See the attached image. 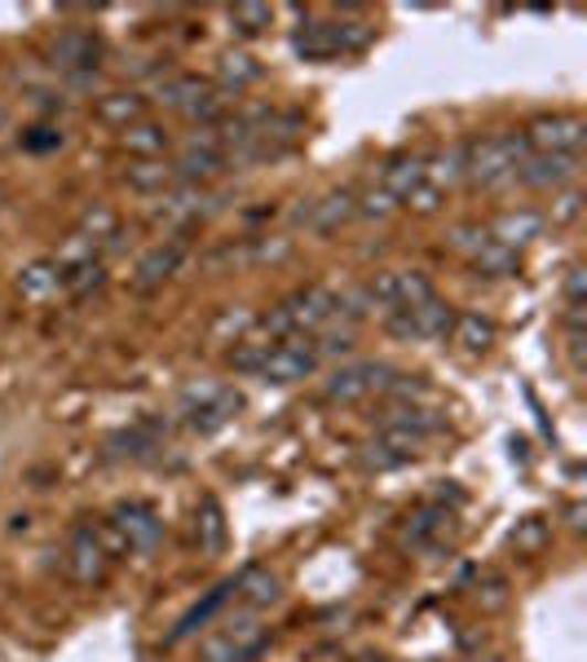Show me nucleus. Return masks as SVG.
I'll return each mask as SVG.
<instances>
[{"mask_svg":"<svg viewBox=\"0 0 587 662\" xmlns=\"http://www.w3.org/2000/svg\"><path fill=\"white\" fill-rule=\"evenodd\" d=\"M393 207H397V199L384 185H371L362 199H353V212H362V216H388Z\"/></svg>","mask_w":587,"mask_h":662,"instance_id":"40","label":"nucleus"},{"mask_svg":"<svg viewBox=\"0 0 587 662\" xmlns=\"http://www.w3.org/2000/svg\"><path fill=\"white\" fill-rule=\"evenodd\" d=\"M0 128H4V110H0Z\"/></svg>","mask_w":587,"mask_h":662,"instance_id":"51","label":"nucleus"},{"mask_svg":"<svg viewBox=\"0 0 587 662\" xmlns=\"http://www.w3.org/2000/svg\"><path fill=\"white\" fill-rule=\"evenodd\" d=\"M282 309H287L296 331H313V327H327L335 318V296L327 287H300L296 296L282 300Z\"/></svg>","mask_w":587,"mask_h":662,"instance_id":"12","label":"nucleus"},{"mask_svg":"<svg viewBox=\"0 0 587 662\" xmlns=\"http://www.w3.org/2000/svg\"><path fill=\"white\" fill-rule=\"evenodd\" d=\"M380 424L384 428H402V433H415V437H428V433H437L441 428V419L433 415V410H424V406H415V402H393L384 415H380Z\"/></svg>","mask_w":587,"mask_h":662,"instance_id":"20","label":"nucleus"},{"mask_svg":"<svg viewBox=\"0 0 587 662\" xmlns=\"http://www.w3.org/2000/svg\"><path fill=\"white\" fill-rule=\"evenodd\" d=\"M260 75V62L252 57V53H225L221 57V84L225 88H243V84H252Z\"/></svg>","mask_w":587,"mask_h":662,"instance_id":"35","label":"nucleus"},{"mask_svg":"<svg viewBox=\"0 0 587 662\" xmlns=\"http://www.w3.org/2000/svg\"><path fill=\"white\" fill-rule=\"evenodd\" d=\"M419 441H424V437H415V433L380 428V437H375L371 450H366V463H371V468H397V463H410L415 450H419Z\"/></svg>","mask_w":587,"mask_h":662,"instance_id":"15","label":"nucleus"},{"mask_svg":"<svg viewBox=\"0 0 587 662\" xmlns=\"http://www.w3.org/2000/svg\"><path fill=\"white\" fill-rule=\"evenodd\" d=\"M441 521H450V516H446V512H441L437 503H424V508H419V512H415V516H410V521L402 525V543L419 547V543H424V538H428L433 530H441Z\"/></svg>","mask_w":587,"mask_h":662,"instance_id":"34","label":"nucleus"},{"mask_svg":"<svg viewBox=\"0 0 587 662\" xmlns=\"http://www.w3.org/2000/svg\"><path fill=\"white\" fill-rule=\"evenodd\" d=\"M269 18H274V9H269V4H234V9H230L234 31H243V35L265 31V26H269Z\"/></svg>","mask_w":587,"mask_h":662,"instance_id":"37","label":"nucleus"},{"mask_svg":"<svg viewBox=\"0 0 587 662\" xmlns=\"http://www.w3.org/2000/svg\"><path fill=\"white\" fill-rule=\"evenodd\" d=\"M124 150H128V154H137V159H159V154L168 150V132H163V124L141 119V124L124 128Z\"/></svg>","mask_w":587,"mask_h":662,"instance_id":"22","label":"nucleus"},{"mask_svg":"<svg viewBox=\"0 0 587 662\" xmlns=\"http://www.w3.org/2000/svg\"><path fill=\"white\" fill-rule=\"evenodd\" d=\"M353 190H331L327 199H318L309 212H300V216H309V225L313 229H322V234H331V229H340L349 216H353Z\"/></svg>","mask_w":587,"mask_h":662,"instance_id":"18","label":"nucleus"},{"mask_svg":"<svg viewBox=\"0 0 587 662\" xmlns=\"http://www.w3.org/2000/svg\"><path fill=\"white\" fill-rule=\"evenodd\" d=\"M569 525H574V530H583V503H574V508H569Z\"/></svg>","mask_w":587,"mask_h":662,"instance_id":"48","label":"nucleus"},{"mask_svg":"<svg viewBox=\"0 0 587 662\" xmlns=\"http://www.w3.org/2000/svg\"><path fill=\"white\" fill-rule=\"evenodd\" d=\"M62 274H57V287L66 291V296H84V291H93L97 282H102V260H75V265H57Z\"/></svg>","mask_w":587,"mask_h":662,"instance_id":"30","label":"nucleus"},{"mask_svg":"<svg viewBox=\"0 0 587 662\" xmlns=\"http://www.w3.org/2000/svg\"><path fill=\"white\" fill-rule=\"evenodd\" d=\"M419 181H424V159H419V154H393V159L384 163V181H380V185L402 203Z\"/></svg>","mask_w":587,"mask_h":662,"instance_id":"19","label":"nucleus"},{"mask_svg":"<svg viewBox=\"0 0 587 662\" xmlns=\"http://www.w3.org/2000/svg\"><path fill=\"white\" fill-rule=\"evenodd\" d=\"M194 543H199V552H207V556L225 552V512H221V503H216L212 494H203V499L194 503Z\"/></svg>","mask_w":587,"mask_h":662,"instance_id":"17","label":"nucleus"},{"mask_svg":"<svg viewBox=\"0 0 587 662\" xmlns=\"http://www.w3.org/2000/svg\"><path fill=\"white\" fill-rule=\"evenodd\" d=\"M371 40L366 22H305L291 40V49L300 57H335V53H353Z\"/></svg>","mask_w":587,"mask_h":662,"instance_id":"2","label":"nucleus"},{"mask_svg":"<svg viewBox=\"0 0 587 662\" xmlns=\"http://www.w3.org/2000/svg\"><path fill=\"white\" fill-rule=\"evenodd\" d=\"M450 335H455V344H463L468 353H485V349L494 344V322L481 318V313H455Z\"/></svg>","mask_w":587,"mask_h":662,"instance_id":"23","label":"nucleus"},{"mask_svg":"<svg viewBox=\"0 0 587 662\" xmlns=\"http://www.w3.org/2000/svg\"><path fill=\"white\" fill-rule=\"evenodd\" d=\"M459 177H463V146H450V150L433 154V163H424V181H428L433 190H446V185H455Z\"/></svg>","mask_w":587,"mask_h":662,"instance_id":"27","label":"nucleus"},{"mask_svg":"<svg viewBox=\"0 0 587 662\" xmlns=\"http://www.w3.org/2000/svg\"><path fill=\"white\" fill-rule=\"evenodd\" d=\"M181 260H185V243H181V238L154 243V247H150V252L137 260V274H132V282L146 291V287H154V282H163V278H172Z\"/></svg>","mask_w":587,"mask_h":662,"instance_id":"14","label":"nucleus"},{"mask_svg":"<svg viewBox=\"0 0 587 662\" xmlns=\"http://www.w3.org/2000/svg\"><path fill=\"white\" fill-rule=\"evenodd\" d=\"M203 190L199 185H181V190H168L163 194V203H159V216L163 221H194L199 212H203Z\"/></svg>","mask_w":587,"mask_h":662,"instance_id":"26","label":"nucleus"},{"mask_svg":"<svg viewBox=\"0 0 587 662\" xmlns=\"http://www.w3.org/2000/svg\"><path fill=\"white\" fill-rule=\"evenodd\" d=\"M313 366H318V349L305 331H296V335H287L269 349V357L260 366V380L265 384H291V380H305Z\"/></svg>","mask_w":587,"mask_h":662,"instance_id":"4","label":"nucleus"},{"mask_svg":"<svg viewBox=\"0 0 587 662\" xmlns=\"http://www.w3.org/2000/svg\"><path fill=\"white\" fill-rule=\"evenodd\" d=\"M578 212H583V194H578V190H565V194L552 203V225H569Z\"/></svg>","mask_w":587,"mask_h":662,"instance_id":"43","label":"nucleus"},{"mask_svg":"<svg viewBox=\"0 0 587 662\" xmlns=\"http://www.w3.org/2000/svg\"><path fill=\"white\" fill-rule=\"evenodd\" d=\"M313 349H318V357L322 353H349L353 349V327H335V318L322 327V335L313 340Z\"/></svg>","mask_w":587,"mask_h":662,"instance_id":"39","label":"nucleus"},{"mask_svg":"<svg viewBox=\"0 0 587 662\" xmlns=\"http://www.w3.org/2000/svg\"><path fill=\"white\" fill-rule=\"evenodd\" d=\"M230 587H234V583H225V587H216V591H212V596H207L203 605H194V609H190V613H185V618H181V622L172 627V640H181V636H190L194 627H203V622L212 618V609H216V605L225 600V591H230Z\"/></svg>","mask_w":587,"mask_h":662,"instance_id":"38","label":"nucleus"},{"mask_svg":"<svg viewBox=\"0 0 587 662\" xmlns=\"http://www.w3.org/2000/svg\"><path fill=\"white\" fill-rule=\"evenodd\" d=\"M490 243V234H485V225H455L450 229V247H459V252H477V247H485Z\"/></svg>","mask_w":587,"mask_h":662,"instance_id":"42","label":"nucleus"},{"mask_svg":"<svg viewBox=\"0 0 587 662\" xmlns=\"http://www.w3.org/2000/svg\"><path fill=\"white\" fill-rule=\"evenodd\" d=\"M574 168H578L574 154H538V150H534V154H525V159L512 168V177H516L521 185H530V190H547V185L569 181Z\"/></svg>","mask_w":587,"mask_h":662,"instance_id":"11","label":"nucleus"},{"mask_svg":"<svg viewBox=\"0 0 587 662\" xmlns=\"http://www.w3.org/2000/svg\"><path fill=\"white\" fill-rule=\"evenodd\" d=\"M181 115H185V119H199V124H207V128H212V124H221V119H225V93L207 84L194 102H185V110H181Z\"/></svg>","mask_w":587,"mask_h":662,"instance_id":"32","label":"nucleus"},{"mask_svg":"<svg viewBox=\"0 0 587 662\" xmlns=\"http://www.w3.org/2000/svg\"><path fill=\"white\" fill-rule=\"evenodd\" d=\"M106 565H110V552L102 547L97 530H93V525H79V530L71 534V543H66V569H71V578L84 583V587H93V583H102Z\"/></svg>","mask_w":587,"mask_h":662,"instance_id":"8","label":"nucleus"},{"mask_svg":"<svg viewBox=\"0 0 587 662\" xmlns=\"http://www.w3.org/2000/svg\"><path fill=\"white\" fill-rule=\"evenodd\" d=\"M57 260H49V256H40V260H31V265H22L18 269V291L26 296V300H40V296H49L53 287H57Z\"/></svg>","mask_w":587,"mask_h":662,"instance_id":"24","label":"nucleus"},{"mask_svg":"<svg viewBox=\"0 0 587 662\" xmlns=\"http://www.w3.org/2000/svg\"><path fill=\"white\" fill-rule=\"evenodd\" d=\"M388 366L384 362H349V366H340L331 380H327V397H335V402H357V397H366V393H384V384H388Z\"/></svg>","mask_w":587,"mask_h":662,"instance_id":"9","label":"nucleus"},{"mask_svg":"<svg viewBox=\"0 0 587 662\" xmlns=\"http://www.w3.org/2000/svg\"><path fill=\"white\" fill-rule=\"evenodd\" d=\"M216 393H221V384H212V380H203V384H190V388L181 393V406H185V415H194L199 406H207Z\"/></svg>","mask_w":587,"mask_h":662,"instance_id":"44","label":"nucleus"},{"mask_svg":"<svg viewBox=\"0 0 587 662\" xmlns=\"http://www.w3.org/2000/svg\"><path fill=\"white\" fill-rule=\"evenodd\" d=\"M538 229H543V216H538V212H530V207H516V212H499V216H494V221L485 225L490 243H499V247H508V252H516L521 243L538 238Z\"/></svg>","mask_w":587,"mask_h":662,"instance_id":"13","label":"nucleus"},{"mask_svg":"<svg viewBox=\"0 0 587 662\" xmlns=\"http://www.w3.org/2000/svg\"><path fill=\"white\" fill-rule=\"evenodd\" d=\"M468 260H472V269H477L481 278H508V274H516V252H508V247H499V243L477 247Z\"/></svg>","mask_w":587,"mask_h":662,"instance_id":"29","label":"nucleus"},{"mask_svg":"<svg viewBox=\"0 0 587 662\" xmlns=\"http://www.w3.org/2000/svg\"><path fill=\"white\" fill-rule=\"evenodd\" d=\"M203 88H207V84H203L199 75H168V79L159 84V102H163V106L185 110V102H194Z\"/></svg>","mask_w":587,"mask_h":662,"instance_id":"31","label":"nucleus"},{"mask_svg":"<svg viewBox=\"0 0 587 662\" xmlns=\"http://www.w3.org/2000/svg\"><path fill=\"white\" fill-rule=\"evenodd\" d=\"M124 181L132 190H168L172 185V163H163V159H137V163H128Z\"/></svg>","mask_w":587,"mask_h":662,"instance_id":"28","label":"nucleus"},{"mask_svg":"<svg viewBox=\"0 0 587 662\" xmlns=\"http://www.w3.org/2000/svg\"><path fill=\"white\" fill-rule=\"evenodd\" d=\"M269 340H238L234 349H230V366L234 371H243V375H260V366H265V357H269Z\"/></svg>","mask_w":587,"mask_h":662,"instance_id":"36","label":"nucleus"},{"mask_svg":"<svg viewBox=\"0 0 587 662\" xmlns=\"http://www.w3.org/2000/svg\"><path fill=\"white\" fill-rule=\"evenodd\" d=\"M49 62L57 71H75V75H93L97 66V40L93 31H79V26H66L49 40Z\"/></svg>","mask_w":587,"mask_h":662,"instance_id":"10","label":"nucleus"},{"mask_svg":"<svg viewBox=\"0 0 587 662\" xmlns=\"http://www.w3.org/2000/svg\"><path fill=\"white\" fill-rule=\"evenodd\" d=\"M93 110H97V119L110 124V128H132V124L146 119V97L132 93V88H119V93H102Z\"/></svg>","mask_w":587,"mask_h":662,"instance_id":"16","label":"nucleus"},{"mask_svg":"<svg viewBox=\"0 0 587 662\" xmlns=\"http://www.w3.org/2000/svg\"><path fill=\"white\" fill-rule=\"evenodd\" d=\"M22 146H26V150H49V146H62V132L49 128V124H35L31 137H22Z\"/></svg>","mask_w":587,"mask_h":662,"instance_id":"45","label":"nucleus"},{"mask_svg":"<svg viewBox=\"0 0 587 662\" xmlns=\"http://www.w3.org/2000/svg\"><path fill=\"white\" fill-rule=\"evenodd\" d=\"M110 530L119 534L124 552H150L159 543V534H163V521H159V512L150 503H119L110 512Z\"/></svg>","mask_w":587,"mask_h":662,"instance_id":"7","label":"nucleus"},{"mask_svg":"<svg viewBox=\"0 0 587 662\" xmlns=\"http://www.w3.org/2000/svg\"><path fill=\"white\" fill-rule=\"evenodd\" d=\"M115 229H119V221H115V212L102 207V203L79 216V238H88V243H115Z\"/></svg>","mask_w":587,"mask_h":662,"instance_id":"33","label":"nucleus"},{"mask_svg":"<svg viewBox=\"0 0 587 662\" xmlns=\"http://www.w3.org/2000/svg\"><path fill=\"white\" fill-rule=\"evenodd\" d=\"M437 199H441V190H433L428 181H419V185L406 194V203H410L415 212H437Z\"/></svg>","mask_w":587,"mask_h":662,"instance_id":"46","label":"nucleus"},{"mask_svg":"<svg viewBox=\"0 0 587 662\" xmlns=\"http://www.w3.org/2000/svg\"><path fill=\"white\" fill-rule=\"evenodd\" d=\"M521 137L538 154H574L583 146V137H587V124L578 115H538Z\"/></svg>","mask_w":587,"mask_h":662,"instance_id":"6","label":"nucleus"},{"mask_svg":"<svg viewBox=\"0 0 587 662\" xmlns=\"http://www.w3.org/2000/svg\"><path fill=\"white\" fill-rule=\"evenodd\" d=\"M234 591H238V596H243L252 609H260V605H274V600H278L282 583H278V574H269L265 565H247V569L238 574Z\"/></svg>","mask_w":587,"mask_h":662,"instance_id":"21","label":"nucleus"},{"mask_svg":"<svg viewBox=\"0 0 587 662\" xmlns=\"http://www.w3.org/2000/svg\"><path fill=\"white\" fill-rule=\"evenodd\" d=\"M543 538H547V525L530 516V521H525V525L512 534V547H516L521 556H530V552H538V547H543Z\"/></svg>","mask_w":587,"mask_h":662,"instance_id":"41","label":"nucleus"},{"mask_svg":"<svg viewBox=\"0 0 587 662\" xmlns=\"http://www.w3.org/2000/svg\"><path fill=\"white\" fill-rule=\"evenodd\" d=\"M450 322H455V309L441 305L437 296H428L424 305L388 313V331L402 340H441V335H450Z\"/></svg>","mask_w":587,"mask_h":662,"instance_id":"3","label":"nucleus"},{"mask_svg":"<svg viewBox=\"0 0 587 662\" xmlns=\"http://www.w3.org/2000/svg\"><path fill=\"white\" fill-rule=\"evenodd\" d=\"M565 296H569V305H583V265H574V269H569V278H565Z\"/></svg>","mask_w":587,"mask_h":662,"instance_id":"47","label":"nucleus"},{"mask_svg":"<svg viewBox=\"0 0 587 662\" xmlns=\"http://www.w3.org/2000/svg\"><path fill=\"white\" fill-rule=\"evenodd\" d=\"M238 406H243V397L221 388V393H216L207 406H199V410L190 415V428H194V433H216L221 424H230V415H234Z\"/></svg>","mask_w":587,"mask_h":662,"instance_id":"25","label":"nucleus"},{"mask_svg":"<svg viewBox=\"0 0 587 662\" xmlns=\"http://www.w3.org/2000/svg\"><path fill=\"white\" fill-rule=\"evenodd\" d=\"M530 154L525 137L521 132H494V137H481V141H468L463 146V177L472 185H494L503 177H512V168Z\"/></svg>","mask_w":587,"mask_h":662,"instance_id":"1","label":"nucleus"},{"mask_svg":"<svg viewBox=\"0 0 587 662\" xmlns=\"http://www.w3.org/2000/svg\"><path fill=\"white\" fill-rule=\"evenodd\" d=\"M234 662H256V653H247V658H234Z\"/></svg>","mask_w":587,"mask_h":662,"instance_id":"50","label":"nucleus"},{"mask_svg":"<svg viewBox=\"0 0 587 662\" xmlns=\"http://www.w3.org/2000/svg\"><path fill=\"white\" fill-rule=\"evenodd\" d=\"M260 644H265V631H260V622H256L252 613H243V618H230V622H221V631L203 640L199 658H203V662H234V658L260 653Z\"/></svg>","mask_w":587,"mask_h":662,"instance_id":"5","label":"nucleus"},{"mask_svg":"<svg viewBox=\"0 0 587 662\" xmlns=\"http://www.w3.org/2000/svg\"><path fill=\"white\" fill-rule=\"evenodd\" d=\"M468 662H499V658H494V653H485V658H468Z\"/></svg>","mask_w":587,"mask_h":662,"instance_id":"49","label":"nucleus"}]
</instances>
